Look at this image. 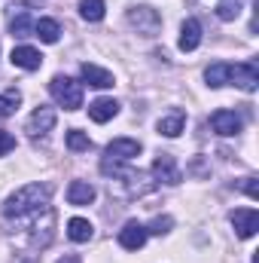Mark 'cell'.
Masks as SVG:
<instances>
[{"instance_id": "obj_18", "label": "cell", "mask_w": 259, "mask_h": 263, "mask_svg": "<svg viewBox=\"0 0 259 263\" xmlns=\"http://www.w3.org/2000/svg\"><path fill=\"white\" fill-rule=\"evenodd\" d=\"M156 129H159V135H165V138H177L180 132L186 129V117H183V110H174V114L162 117Z\"/></svg>"}, {"instance_id": "obj_17", "label": "cell", "mask_w": 259, "mask_h": 263, "mask_svg": "<svg viewBox=\"0 0 259 263\" xmlns=\"http://www.w3.org/2000/svg\"><path fill=\"white\" fill-rule=\"evenodd\" d=\"M95 236V227H92V220H85V217H70L67 220V239L70 242H89Z\"/></svg>"}, {"instance_id": "obj_3", "label": "cell", "mask_w": 259, "mask_h": 263, "mask_svg": "<svg viewBox=\"0 0 259 263\" xmlns=\"http://www.w3.org/2000/svg\"><path fill=\"white\" fill-rule=\"evenodd\" d=\"M128 25L137 28V34H143V37H156L159 28H162V15H159L153 6H131L128 9Z\"/></svg>"}, {"instance_id": "obj_14", "label": "cell", "mask_w": 259, "mask_h": 263, "mask_svg": "<svg viewBox=\"0 0 259 263\" xmlns=\"http://www.w3.org/2000/svg\"><path fill=\"white\" fill-rule=\"evenodd\" d=\"M95 196H98V190H95L89 181H70V187H67V202H70V205H76V208L92 205Z\"/></svg>"}, {"instance_id": "obj_28", "label": "cell", "mask_w": 259, "mask_h": 263, "mask_svg": "<svg viewBox=\"0 0 259 263\" xmlns=\"http://www.w3.org/2000/svg\"><path fill=\"white\" fill-rule=\"evenodd\" d=\"M241 190H244V193H247L250 199H256V196H259V190H256V178H244V181H241Z\"/></svg>"}, {"instance_id": "obj_27", "label": "cell", "mask_w": 259, "mask_h": 263, "mask_svg": "<svg viewBox=\"0 0 259 263\" xmlns=\"http://www.w3.org/2000/svg\"><path fill=\"white\" fill-rule=\"evenodd\" d=\"M9 150H15V138L9 132H0V156H6Z\"/></svg>"}, {"instance_id": "obj_19", "label": "cell", "mask_w": 259, "mask_h": 263, "mask_svg": "<svg viewBox=\"0 0 259 263\" xmlns=\"http://www.w3.org/2000/svg\"><path fill=\"white\" fill-rule=\"evenodd\" d=\"M34 37H40L43 43H58L61 25H58L55 18H37V22H34Z\"/></svg>"}, {"instance_id": "obj_7", "label": "cell", "mask_w": 259, "mask_h": 263, "mask_svg": "<svg viewBox=\"0 0 259 263\" xmlns=\"http://www.w3.org/2000/svg\"><path fill=\"white\" fill-rule=\"evenodd\" d=\"M241 126H244V120H241V114H235V110H213V114H210V129L217 132V135H223V138L238 135Z\"/></svg>"}, {"instance_id": "obj_23", "label": "cell", "mask_w": 259, "mask_h": 263, "mask_svg": "<svg viewBox=\"0 0 259 263\" xmlns=\"http://www.w3.org/2000/svg\"><path fill=\"white\" fill-rule=\"evenodd\" d=\"M244 9V0H220L217 3V18L220 22H235Z\"/></svg>"}, {"instance_id": "obj_5", "label": "cell", "mask_w": 259, "mask_h": 263, "mask_svg": "<svg viewBox=\"0 0 259 263\" xmlns=\"http://www.w3.org/2000/svg\"><path fill=\"white\" fill-rule=\"evenodd\" d=\"M229 220H232L238 239H253L256 236V230H259V211L256 208H235L229 214Z\"/></svg>"}, {"instance_id": "obj_10", "label": "cell", "mask_w": 259, "mask_h": 263, "mask_svg": "<svg viewBox=\"0 0 259 263\" xmlns=\"http://www.w3.org/2000/svg\"><path fill=\"white\" fill-rule=\"evenodd\" d=\"M146 239H149V233H146V227L137 223V220H128V223L119 230V245H122L125 251H140V248L146 245Z\"/></svg>"}, {"instance_id": "obj_21", "label": "cell", "mask_w": 259, "mask_h": 263, "mask_svg": "<svg viewBox=\"0 0 259 263\" xmlns=\"http://www.w3.org/2000/svg\"><path fill=\"white\" fill-rule=\"evenodd\" d=\"M107 12V3L104 0H79V15L85 22H101Z\"/></svg>"}, {"instance_id": "obj_22", "label": "cell", "mask_w": 259, "mask_h": 263, "mask_svg": "<svg viewBox=\"0 0 259 263\" xmlns=\"http://www.w3.org/2000/svg\"><path fill=\"white\" fill-rule=\"evenodd\" d=\"M21 104V92L15 86H9L6 92H0V117H12Z\"/></svg>"}, {"instance_id": "obj_29", "label": "cell", "mask_w": 259, "mask_h": 263, "mask_svg": "<svg viewBox=\"0 0 259 263\" xmlns=\"http://www.w3.org/2000/svg\"><path fill=\"white\" fill-rule=\"evenodd\" d=\"M55 263H82V257L79 254H64L61 260H55Z\"/></svg>"}, {"instance_id": "obj_6", "label": "cell", "mask_w": 259, "mask_h": 263, "mask_svg": "<svg viewBox=\"0 0 259 263\" xmlns=\"http://www.w3.org/2000/svg\"><path fill=\"white\" fill-rule=\"evenodd\" d=\"M40 217H43V223L37 220V223L31 227V245H34V248H46V245L52 242V227H55V211H52L49 205H43V208H40Z\"/></svg>"}, {"instance_id": "obj_9", "label": "cell", "mask_w": 259, "mask_h": 263, "mask_svg": "<svg viewBox=\"0 0 259 263\" xmlns=\"http://www.w3.org/2000/svg\"><path fill=\"white\" fill-rule=\"evenodd\" d=\"M229 83H235L238 89L244 92H253L259 86V67L253 62H244V65H235L229 67Z\"/></svg>"}, {"instance_id": "obj_13", "label": "cell", "mask_w": 259, "mask_h": 263, "mask_svg": "<svg viewBox=\"0 0 259 263\" xmlns=\"http://www.w3.org/2000/svg\"><path fill=\"white\" fill-rule=\"evenodd\" d=\"M9 62L15 67H21V70H37V67L43 65V55L34 46H15L12 55H9Z\"/></svg>"}, {"instance_id": "obj_24", "label": "cell", "mask_w": 259, "mask_h": 263, "mask_svg": "<svg viewBox=\"0 0 259 263\" xmlns=\"http://www.w3.org/2000/svg\"><path fill=\"white\" fill-rule=\"evenodd\" d=\"M9 31H12V37H31L34 34V18L28 12H18V15H12Z\"/></svg>"}, {"instance_id": "obj_4", "label": "cell", "mask_w": 259, "mask_h": 263, "mask_svg": "<svg viewBox=\"0 0 259 263\" xmlns=\"http://www.w3.org/2000/svg\"><path fill=\"white\" fill-rule=\"evenodd\" d=\"M153 175H156V181H162V184H168V187H174V184L183 181V172H180V165H177V159H174L171 153H159V156H156Z\"/></svg>"}, {"instance_id": "obj_25", "label": "cell", "mask_w": 259, "mask_h": 263, "mask_svg": "<svg viewBox=\"0 0 259 263\" xmlns=\"http://www.w3.org/2000/svg\"><path fill=\"white\" fill-rule=\"evenodd\" d=\"M67 147H70L73 153L92 150V138H89L85 132H79V129H70V132H67Z\"/></svg>"}, {"instance_id": "obj_15", "label": "cell", "mask_w": 259, "mask_h": 263, "mask_svg": "<svg viewBox=\"0 0 259 263\" xmlns=\"http://www.w3.org/2000/svg\"><path fill=\"white\" fill-rule=\"evenodd\" d=\"M116 114H119V101H116V98H95V101L89 104V117H92L95 123H110Z\"/></svg>"}, {"instance_id": "obj_8", "label": "cell", "mask_w": 259, "mask_h": 263, "mask_svg": "<svg viewBox=\"0 0 259 263\" xmlns=\"http://www.w3.org/2000/svg\"><path fill=\"white\" fill-rule=\"evenodd\" d=\"M55 120H58V114H55L52 107H37V110L31 114L25 132H28L31 138H43V135H49V132L55 129Z\"/></svg>"}, {"instance_id": "obj_20", "label": "cell", "mask_w": 259, "mask_h": 263, "mask_svg": "<svg viewBox=\"0 0 259 263\" xmlns=\"http://www.w3.org/2000/svg\"><path fill=\"white\" fill-rule=\"evenodd\" d=\"M229 67L226 62H217V65H210L207 70H204V80H207V86L210 89H220V86H226L229 83Z\"/></svg>"}, {"instance_id": "obj_1", "label": "cell", "mask_w": 259, "mask_h": 263, "mask_svg": "<svg viewBox=\"0 0 259 263\" xmlns=\"http://www.w3.org/2000/svg\"><path fill=\"white\" fill-rule=\"evenodd\" d=\"M49 196H52V187L49 184H25V187H18L12 196L3 202V214L12 220H18V217H28V214H34V211H40L43 205H49Z\"/></svg>"}, {"instance_id": "obj_11", "label": "cell", "mask_w": 259, "mask_h": 263, "mask_svg": "<svg viewBox=\"0 0 259 263\" xmlns=\"http://www.w3.org/2000/svg\"><path fill=\"white\" fill-rule=\"evenodd\" d=\"M104 156H110L116 162H131L134 156H140V141H134V138H116V141L107 144Z\"/></svg>"}, {"instance_id": "obj_12", "label": "cell", "mask_w": 259, "mask_h": 263, "mask_svg": "<svg viewBox=\"0 0 259 263\" xmlns=\"http://www.w3.org/2000/svg\"><path fill=\"white\" fill-rule=\"evenodd\" d=\"M180 52H195L201 46V22L198 18H186L180 25V40H177Z\"/></svg>"}, {"instance_id": "obj_26", "label": "cell", "mask_w": 259, "mask_h": 263, "mask_svg": "<svg viewBox=\"0 0 259 263\" xmlns=\"http://www.w3.org/2000/svg\"><path fill=\"white\" fill-rule=\"evenodd\" d=\"M174 227V217L171 214H165V217H153V223L146 227V233H156V236H165L168 230Z\"/></svg>"}, {"instance_id": "obj_2", "label": "cell", "mask_w": 259, "mask_h": 263, "mask_svg": "<svg viewBox=\"0 0 259 263\" xmlns=\"http://www.w3.org/2000/svg\"><path fill=\"white\" fill-rule=\"evenodd\" d=\"M49 95H52L55 104L64 107V110H79V107H82V83H76L73 77H64V73L52 77Z\"/></svg>"}, {"instance_id": "obj_16", "label": "cell", "mask_w": 259, "mask_h": 263, "mask_svg": "<svg viewBox=\"0 0 259 263\" xmlns=\"http://www.w3.org/2000/svg\"><path fill=\"white\" fill-rule=\"evenodd\" d=\"M79 73H82V80H85L89 86H95V89H110V86L116 83L110 70H104V67H98V65H89V62L82 65Z\"/></svg>"}]
</instances>
